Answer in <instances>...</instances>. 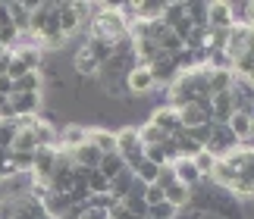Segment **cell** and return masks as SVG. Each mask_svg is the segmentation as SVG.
Masks as SVG:
<instances>
[{"mask_svg": "<svg viewBox=\"0 0 254 219\" xmlns=\"http://www.w3.org/2000/svg\"><path fill=\"white\" fill-rule=\"evenodd\" d=\"M28 35L35 38V44L41 38L60 35L57 28V0H32V19H28Z\"/></svg>", "mask_w": 254, "mask_h": 219, "instance_id": "1", "label": "cell"}, {"mask_svg": "<svg viewBox=\"0 0 254 219\" xmlns=\"http://www.w3.org/2000/svg\"><path fill=\"white\" fill-rule=\"evenodd\" d=\"M91 28H88V35H101L107 38V41H116V38L126 35V22L123 16L116 13V3H97L91 22H88Z\"/></svg>", "mask_w": 254, "mask_h": 219, "instance_id": "2", "label": "cell"}, {"mask_svg": "<svg viewBox=\"0 0 254 219\" xmlns=\"http://www.w3.org/2000/svg\"><path fill=\"white\" fill-rule=\"evenodd\" d=\"M116 154L123 157V163L129 166V169H135V166L144 160V147H141V141H138L135 125L120 128V132H116Z\"/></svg>", "mask_w": 254, "mask_h": 219, "instance_id": "3", "label": "cell"}, {"mask_svg": "<svg viewBox=\"0 0 254 219\" xmlns=\"http://www.w3.org/2000/svg\"><path fill=\"white\" fill-rule=\"evenodd\" d=\"M160 22L170 28L173 35H179V38H185L191 32V22H189V16H185V0H173V3H167L163 6V16H160Z\"/></svg>", "mask_w": 254, "mask_h": 219, "instance_id": "4", "label": "cell"}, {"mask_svg": "<svg viewBox=\"0 0 254 219\" xmlns=\"http://www.w3.org/2000/svg\"><path fill=\"white\" fill-rule=\"evenodd\" d=\"M126 94L129 97H135V101H138V97H151L154 91H157V88H154V78H151V72H148V66H135L129 75H126Z\"/></svg>", "mask_w": 254, "mask_h": 219, "instance_id": "5", "label": "cell"}, {"mask_svg": "<svg viewBox=\"0 0 254 219\" xmlns=\"http://www.w3.org/2000/svg\"><path fill=\"white\" fill-rule=\"evenodd\" d=\"M148 72H151V78H154V88H157V91H167L176 78H179V66H176L173 56L163 54L160 59H154V63L148 66Z\"/></svg>", "mask_w": 254, "mask_h": 219, "instance_id": "6", "label": "cell"}, {"mask_svg": "<svg viewBox=\"0 0 254 219\" xmlns=\"http://www.w3.org/2000/svg\"><path fill=\"white\" fill-rule=\"evenodd\" d=\"M54 166H57V147H38L28 178H32V182L47 185V182H51V175H54Z\"/></svg>", "mask_w": 254, "mask_h": 219, "instance_id": "7", "label": "cell"}, {"mask_svg": "<svg viewBox=\"0 0 254 219\" xmlns=\"http://www.w3.org/2000/svg\"><path fill=\"white\" fill-rule=\"evenodd\" d=\"M251 41H254V25H232L229 28V41H226V56L236 59L242 54L254 51Z\"/></svg>", "mask_w": 254, "mask_h": 219, "instance_id": "8", "label": "cell"}, {"mask_svg": "<svg viewBox=\"0 0 254 219\" xmlns=\"http://www.w3.org/2000/svg\"><path fill=\"white\" fill-rule=\"evenodd\" d=\"M148 122H151V125H157V128H160V132H163V135H167V138H173V135H179V132H182V122H179V113H176V110H173V107H167V104H163V107H157V110H154V113H151V119H148Z\"/></svg>", "mask_w": 254, "mask_h": 219, "instance_id": "9", "label": "cell"}, {"mask_svg": "<svg viewBox=\"0 0 254 219\" xmlns=\"http://www.w3.org/2000/svg\"><path fill=\"white\" fill-rule=\"evenodd\" d=\"M9 107L16 116H38L44 107V94H25V91H13L9 94Z\"/></svg>", "mask_w": 254, "mask_h": 219, "instance_id": "10", "label": "cell"}, {"mask_svg": "<svg viewBox=\"0 0 254 219\" xmlns=\"http://www.w3.org/2000/svg\"><path fill=\"white\" fill-rule=\"evenodd\" d=\"M72 166H79V169H97V163H101V151L91 144V141H82L79 147H72Z\"/></svg>", "mask_w": 254, "mask_h": 219, "instance_id": "11", "label": "cell"}, {"mask_svg": "<svg viewBox=\"0 0 254 219\" xmlns=\"http://www.w3.org/2000/svg\"><path fill=\"white\" fill-rule=\"evenodd\" d=\"M9 19H13V28L19 35H28V19H32V0H9L6 3Z\"/></svg>", "mask_w": 254, "mask_h": 219, "instance_id": "12", "label": "cell"}, {"mask_svg": "<svg viewBox=\"0 0 254 219\" xmlns=\"http://www.w3.org/2000/svg\"><path fill=\"white\" fill-rule=\"evenodd\" d=\"M207 28H232L229 0H207Z\"/></svg>", "mask_w": 254, "mask_h": 219, "instance_id": "13", "label": "cell"}, {"mask_svg": "<svg viewBox=\"0 0 254 219\" xmlns=\"http://www.w3.org/2000/svg\"><path fill=\"white\" fill-rule=\"evenodd\" d=\"M170 166H173V175H176V182H179V185H185V188H198L201 185V175H198V169H194L191 160L179 157V160L170 163Z\"/></svg>", "mask_w": 254, "mask_h": 219, "instance_id": "14", "label": "cell"}, {"mask_svg": "<svg viewBox=\"0 0 254 219\" xmlns=\"http://www.w3.org/2000/svg\"><path fill=\"white\" fill-rule=\"evenodd\" d=\"M82 47H85L88 54H91V59H94L97 66H101L104 59H110V56H113V41H107V38H101V35H88Z\"/></svg>", "mask_w": 254, "mask_h": 219, "instance_id": "15", "label": "cell"}, {"mask_svg": "<svg viewBox=\"0 0 254 219\" xmlns=\"http://www.w3.org/2000/svg\"><path fill=\"white\" fill-rule=\"evenodd\" d=\"M226 125H229V132L236 135V141H251V135H254V116L232 113Z\"/></svg>", "mask_w": 254, "mask_h": 219, "instance_id": "16", "label": "cell"}, {"mask_svg": "<svg viewBox=\"0 0 254 219\" xmlns=\"http://www.w3.org/2000/svg\"><path fill=\"white\" fill-rule=\"evenodd\" d=\"M13 219H51V216L41 210V204H38V201H32L28 194H22V197H16V213H13Z\"/></svg>", "mask_w": 254, "mask_h": 219, "instance_id": "17", "label": "cell"}, {"mask_svg": "<svg viewBox=\"0 0 254 219\" xmlns=\"http://www.w3.org/2000/svg\"><path fill=\"white\" fill-rule=\"evenodd\" d=\"M88 141H91L101 154H113L116 151V132H110V128H88Z\"/></svg>", "mask_w": 254, "mask_h": 219, "instance_id": "18", "label": "cell"}, {"mask_svg": "<svg viewBox=\"0 0 254 219\" xmlns=\"http://www.w3.org/2000/svg\"><path fill=\"white\" fill-rule=\"evenodd\" d=\"M226 191L236 197V201H251V194H254V172H239L236 182H232Z\"/></svg>", "mask_w": 254, "mask_h": 219, "instance_id": "19", "label": "cell"}, {"mask_svg": "<svg viewBox=\"0 0 254 219\" xmlns=\"http://www.w3.org/2000/svg\"><path fill=\"white\" fill-rule=\"evenodd\" d=\"M163 0H141V3H135V19H141V22H160L163 16Z\"/></svg>", "mask_w": 254, "mask_h": 219, "instance_id": "20", "label": "cell"}, {"mask_svg": "<svg viewBox=\"0 0 254 219\" xmlns=\"http://www.w3.org/2000/svg\"><path fill=\"white\" fill-rule=\"evenodd\" d=\"M9 151H13V154H35L38 151V141H35V135H32V125H28V128H16Z\"/></svg>", "mask_w": 254, "mask_h": 219, "instance_id": "21", "label": "cell"}, {"mask_svg": "<svg viewBox=\"0 0 254 219\" xmlns=\"http://www.w3.org/2000/svg\"><path fill=\"white\" fill-rule=\"evenodd\" d=\"M179 113V122H182V128H194V125H201V122H210V116L204 113L201 107H194V104H185V107H179L176 110Z\"/></svg>", "mask_w": 254, "mask_h": 219, "instance_id": "22", "label": "cell"}, {"mask_svg": "<svg viewBox=\"0 0 254 219\" xmlns=\"http://www.w3.org/2000/svg\"><path fill=\"white\" fill-rule=\"evenodd\" d=\"M132 178H135V172L129 166L126 169H120L113 178H110V197H116V201H123L126 194H129V188H132Z\"/></svg>", "mask_w": 254, "mask_h": 219, "instance_id": "23", "label": "cell"}, {"mask_svg": "<svg viewBox=\"0 0 254 219\" xmlns=\"http://www.w3.org/2000/svg\"><path fill=\"white\" fill-rule=\"evenodd\" d=\"M185 16L194 28H207V0H185Z\"/></svg>", "mask_w": 254, "mask_h": 219, "instance_id": "24", "label": "cell"}, {"mask_svg": "<svg viewBox=\"0 0 254 219\" xmlns=\"http://www.w3.org/2000/svg\"><path fill=\"white\" fill-rule=\"evenodd\" d=\"M229 85H232V72H229V69H207V88H210V97H213V94L229 91Z\"/></svg>", "mask_w": 254, "mask_h": 219, "instance_id": "25", "label": "cell"}, {"mask_svg": "<svg viewBox=\"0 0 254 219\" xmlns=\"http://www.w3.org/2000/svg\"><path fill=\"white\" fill-rule=\"evenodd\" d=\"M135 132H138V141H141V147H154V144H163V141H167V135H163L157 125H151L148 119H144L141 125H135Z\"/></svg>", "mask_w": 254, "mask_h": 219, "instance_id": "26", "label": "cell"}, {"mask_svg": "<svg viewBox=\"0 0 254 219\" xmlns=\"http://www.w3.org/2000/svg\"><path fill=\"white\" fill-rule=\"evenodd\" d=\"M163 201L173 204L176 210H182V207H189V201H191V188H185V185H179V182H173L167 191H163Z\"/></svg>", "mask_w": 254, "mask_h": 219, "instance_id": "27", "label": "cell"}, {"mask_svg": "<svg viewBox=\"0 0 254 219\" xmlns=\"http://www.w3.org/2000/svg\"><path fill=\"white\" fill-rule=\"evenodd\" d=\"M251 0H229V16H232V25H251Z\"/></svg>", "mask_w": 254, "mask_h": 219, "instance_id": "28", "label": "cell"}, {"mask_svg": "<svg viewBox=\"0 0 254 219\" xmlns=\"http://www.w3.org/2000/svg\"><path fill=\"white\" fill-rule=\"evenodd\" d=\"M173 144H176V154H179V157H185V160H191L194 154H201V151H204L201 144H194V141H191V135L185 132V128H182L179 135H173Z\"/></svg>", "mask_w": 254, "mask_h": 219, "instance_id": "29", "label": "cell"}, {"mask_svg": "<svg viewBox=\"0 0 254 219\" xmlns=\"http://www.w3.org/2000/svg\"><path fill=\"white\" fill-rule=\"evenodd\" d=\"M120 169H126V163H123V157L116 154V151H113V154H104V157H101V163H97V172H101L107 182H110V178L120 172Z\"/></svg>", "mask_w": 254, "mask_h": 219, "instance_id": "30", "label": "cell"}, {"mask_svg": "<svg viewBox=\"0 0 254 219\" xmlns=\"http://www.w3.org/2000/svg\"><path fill=\"white\" fill-rule=\"evenodd\" d=\"M229 72L239 75V78H248V82H251V75H254V51H248V54H242V56L232 59Z\"/></svg>", "mask_w": 254, "mask_h": 219, "instance_id": "31", "label": "cell"}, {"mask_svg": "<svg viewBox=\"0 0 254 219\" xmlns=\"http://www.w3.org/2000/svg\"><path fill=\"white\" fill-rule=\"evenodd\" d=\"M13 54H16L19 59H22V63H25L28 69H44V54L38 51L35 44H32V47H16Z\"/></svg>", "mask_w": 254, "mask_h": 219, "instance_id": "32", "label": "cell"}, {"mask_svg": "<svg viewBox=\"0 0 254 219\" xmlns=\"http://www.w3.org/2000/svg\"><path fill=\"white\" fill-rule=\"evenodd\" d=\"M85 188H88V194H110V182L97 169H88L85 172Z\"/></svg>", "mask_w": 254, "mask_h": 219, "instance_id": "33", "label": "cell"}, {"mask_svg": "<svg viewBox=\"0 0 254 219\" xmlns=\"http://www.w3.org/2000/svg\"><path fill=\"white\" fill-rule=\"evenodd\" d=\"M191 163H194V169H198L201 182H207L210 172H213V166H217V157H210L207 151H201V154H194V157H191Z\"/></svg>", "mask_w": 254, "mask_h": 219, "instance_id": "34", "label": "cell"}, {"mask_svg": "<svg viewBox=\"0 0 254 219\" xmlns=\"http://www.w3.org/2000/svg\"><path fill=\"white\" fill-rule=\"evenodd\" d=\"M226 41H229V28H207L204 47H207V51H226Z\"/></svg>", "mask_w": 254, "mask_h": 219, "instance_id": "35", "label": "cell"}, {"mask_svg": "<svg viewBox=\"0 0 254 219\" xmlns=\"http://www.w3.org/2000/svg\"><path fill=\"white\" fill-rule=\"evenodd\" d=\"M126 210H129L132 216H138V219H148V204H144V197H135V194H126L123 201H120Z\"/></svg>", "mask_w": 254, "mask_h": 219, "instance_id": "36", "label": "cell"}, {"mask_svg": "<svg viewBox=\"0 0 254 219\" xmlns=\"http://www.w3.org/2000/svg\"><path fill=\"white\" fill-rule=\"evenodd\" d=\"M116 204H120V201L110 197V194H91V197H88V207H91V210H101V213H110Z\"/></svg>", "mask_w": 254, "mask_h": 219, "instance_id": "37", "label": "cell"}, {"mask_svg": "<svg viewBox=\"0 0 254 219\" xmlns=\"http://www.w3.org/2000/svg\"><path fill=\"white\" fill-rule=\"evenodd\" d=\"M25 72H32V69H28L22 59H19L13 51H9V66H6V75H9V82H19V78H22Z\"/></svg>", "mask_w": 254, "mask_h": 219, "instance_id": "38", "label": "cell"}, {"mask_svg": "<svg viewBox=\"0 0 254 219\" xmlns=\"http://www.w3.org/2000/svg\"><path fill=\"white\" fill-rule=\"evenodd\" d=\"M185 132H189L191 135V141L194 144H207L210 141V132H213V122H201V125H194V128H185Z\"/></svg>", "mask_w": 254, "mask_h": 219, "instance_id": "39", "label": "cell"}, {"mask_svg": "<svg viewBox=\"0 0 254 219\" xmlns=\"http://www.w3.org/2000/svg\"><path fill=\"white\" fill-rule=\"evenodd\" d=\"M173 216H176V207L167 204V201H160V204L148 207V219H173Z\"/></svg>", "mask_w": 254, "mask_h": 219, "instance_id": "40", "label": "cell"}, {"mask_svg": "<svg viewBox=\"0 0 254 219\" xmlns=\"http://www.w3.org/2000/svg\"><path fill=\"white\" fill-rule=\"evenodd\" d=\"M13 135H16V125L13 122H0V151H9Z\"/></svg>", "mask_w": 254, "mask_h": 219, "instance_id": "41", "label": "cell"}, {"mask_svg": "<svg viewBox=\"0 0 254 219\" xmlns=\"http://www.w3.org/2000/svg\"><path fill=\"white\" fill-rule=\"evenodd\" d=\"M173 182H176V175H173V166H160V172H157V182H154V185L167 191V188H170Z\"/></svg>", "mask_w": 254, "mask_h": 219, "instance_id": "42", "label": "cell"}, {"mask_svg": "<svg viewBox=\"0 0 254 219\" xmlns=\"http://www.w3.org/2000/svg\"><path fill=\"white\" fill-rule=\"evenodd\" d=\"M160 201H163V188H157V185H148V188H144V204H148V207L160 204Z\"/></svg>", "mask_w": 254, "mask_h": 219, "instance_id": "43", "label": "cell"}, {"mask_svg": "<svg viewBox=\"0 0 254 219\" xmlns=\"http://www.w3.org/2000/svg\"><path fill=\"white\" fill-rule=\"evenodd\" d=\"M3 28H13V19H9L6 0H0V32H3Z\"/></svg>", "mask_w": 254, "mask_h": 219, "instance_id": "44", "label": "cell"}, {"mask_svg": "<svg viewBox=\"0 0 254 219\" xmlns=\"http://www.w3.org/2000/svg\"><path fill=\"white\" fill-rule=\"evenodd\" d=\"M0 94H3V97L13 94V82H9V75H0Z\"/></svg>", "mask_w": 254, "mask_h": 219, "instance_id": "45", "label": "cell"}, {"mask_svg": "<svg viewBox=\"0 0 254 219\" xmlns=\"http://www.w3.org/2000/svg\"><path fill=\"white\" fill-rule=\"evenodd\" d=\"M79 219H107V213H101V210H91V207H88V210H85Z\"/></svg>", "mask_w": 254, "mask_h": 219, "instance_id": "46", "label": "cell"}, {"mask_svg": "<svg viewBox=\"0 0 254 219\" xmlns=\"http://www.w3.org/2000/svg\"><path fill=\"white\" fill-rule=\"evenodd\" d=\"M201 219H223V216H217V213H201Z\"/></svg>", "mask_w": 254, "mask_h": 219, "instance_id": "47", "label": "cell"}, {"mask_svg": "<svg viewBox=\"0 0 254 219\" xmlns=\"http://www.w3.org/2000/svg\"><path fill=\"white\" fill-rule=\"evenodd\" d=\"M6 104H9V97H3V94H0V110H3Z\"/></svg>", "mask_w": 254, "mask_h": 219, "instance_id": "48", "label": "cell"}, {"mask_svg": "<svg viewBox=\"0 0 254 219\" xmlns=\"http://www.w3.org/2000/svg\"><path fill=\"white\" fill-rule=\"evenodd\" d=\"M3 51H6V47H0V54H3Z\"/></svg>", "mask_w": 254, "mask_h": 219, "instance_id": "49", "label": "cell"}]
</instances>
